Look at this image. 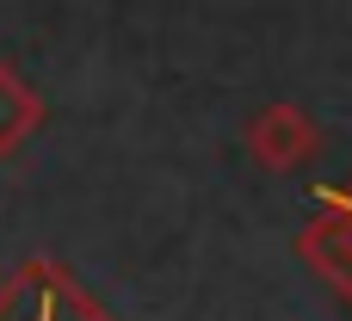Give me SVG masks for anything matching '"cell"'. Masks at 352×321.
Returning a JSON list of instances; mask_svg holds the SVG:
<instances>
[{"mask_svg": "<svg viewBox=\"0 0 352 321\" xmlns=\"http://www.w3.org/2000/svg\"><path fill=\"white\" fill-rule=\"evenodd\" d=\"M0 321H118V316H105V303H93L87 285L62 260L31 254L0 278Z\"/></svg>", "mask_w": 352, "mask_h": 321, "instance_id": "6da1fadb", "label": "cell"}, {"mask_svg": "<svg viewBox=\"0 0 352 321\" xmlns=\"http://www.w3.org/2000/svg\"><path fill=\"white\" fill-rule=\"evenodd\" d=\"M297 260L352 309V179L316 192V210L297 229Z\"/></svg>", "mask_w": 352, "mask_h": 321, "instance_id": "7a4b0ae2", "label": "cell"}, {"mask_svg": "<svg viewBox=\"0 0 352 321\" xmlns=\"http://www.w3.org/2000/svg\"><path fill=\"white\" fill-rule=\"evenodd\" d=\"M241 142H248V155H254L266 173H297L303 161L322 155V124H316L303 105L272 99V105H260V111L248 118Z\"/></svg>", "mask_w": 352, "mask_h": 321, "instance_id": "3957f363", "label": "cell"}, {"mask_svg": "<svg viewBox=\"0 0 352 321\" xmlns=\"http://www.w3.org/2000/svg\"><path fill=\"white\" fill-rule=\"evenodd\" d=\"M37 124H43V99H37V87H31L12 62H0V161L19 155V148L37 136Z\"/></svg>", "mask_w": 352, "mask_h": 321, "instance_id": "277c9868", "label": "cell"}]
</instances>
